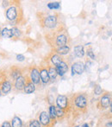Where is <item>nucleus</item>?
Returning a JSON list of instances; mask_svg holds the SVG:
<instances>
[{
    "label": "nucleus",
    "mask_w": 112,
    "mask_h": 127,
    "mask_svg": "<svg viewBox=\"0 0 112 127\" xmlns=\"http://www.w3.org/2000/svg\"><path fill=\"white\" fill-rule=\"evenodd\" d=\"M57 33L56 34H52L50 37H47V42L50 41L51 39H53L54 41L50 44L51 46H54V49L55 48H59V47H63V46H66L68 42L69 37H68V34H67V31L66 30H62L60 27H58L56 28Z\"/></svg>",
    "instance_id": "f257e3e1"
},
{
    "label": "nucleus",
    "mask_w": 112,
    "mask_h": 127,
    "mask_svg": "<svg viewBox=\"0 0 112 127\" xmlns=\"http://www.w3.org/2000/svg\"><path fill=\"white\" fill-rule=\"evenodd\" d=\"M14 88L16 91L19 92V91H23L24 86H25V82H26V77L22 75L20 77H18L17 79H16L14 80Z\"/></svg>",
    "instance_id": "f8f14e48"
},
{
    "label": "nucleus",
    "mask_w": 112,
    "mask_h": 127,
    "mask_svg": "<svg viewBox=\"0 0 112 127\" xmlns=\"http://www.w3.org/2000/svg\"><path fill=\"white\" fill-rule=\"evenodd\" d=\"M81 127H90V126H89V125H88V124H86V123H85V124L83 125V126H81Z\"/></svg>",
    "instance_id": "7c9ffc66"
},
{
    "label": "nucleus",
    "mask_w": 112,
    "mask_h": 127,
    "mask_svg": "<svg viewBox=\"0 0 112 127\" xmlns=\"http://www.w3.org/2000/svg\"><path fill=\"white\" fill-rule=\"evenodd\" d=\"M46 66H47V73H48L49 79L52 80H56L58 74H57L55 67L53 66L51 63H49V62H47V64H46Z\"/></svg>",
    "instance_id": "dca6fc26"
},
{
    "label": "nucleus",
    "mask_w": 112,
    "mask_h": 127,
    "mask_svg": "<svg viewBox=\"0 0 112 127\" xmlns=\"http://www.w3.org/2000/svg\"><path fill=\"white\" fill-rule=\"evenodd\" d=\"M85 63L82 62H75L72 65V75L74 74H82L85 72Z\"/></svg>",
    "instance_id": "1a4fd4ad"
},
{
    "label": "nucleus",
    "mask_w": 112,
    "mask_h": 127,
    "mask_svg": "<svg viewBox=\"0 0 112 127\" xmlns=\"http://www.w3.org/2000/svg\"><path fill=\"white\" fill-rule=\"evenodd\" d=\"M72 102L76 109L79 111H84V112L86 110L88 101H87L86 96L84 94H77L72 95Z\"/></svg>",
    "instance_id": "7ed1b4c3"
},
{
    "label": "nucleus",
    "mask_w": 112,
    "mask_h": 127,
    "mask_svg": "<svg viewBox=\"0 0 112 127\" xmlns=\"http://www.w3.org/2000/svg\"><path fill=\"white\" fill-rule=\"evenodd\" d=\"M28 78L29 80L33 82L35 85H38L41 82L40 74H39V70L37 67H31L29 68V74H28Z\"/></svg>",
    "instance_id": "6e6552de"
},
{
    "label": "nucleus",
    "mask_w": 112,
    "mask_h": 127,
    "mask_svg": "<svg viewBox=\"0 0 112 127\" xmlns=\"http://www.w3.org/2000/svg\"><path fill=\"white\" fill-rule=\"evenodd\" d=\"M28 127H42V126L37 119H32L28 123Z\"/></svg>",
    "instance_id": "a878e982"
},
{
    "label": "nucleus",
    "mask_w": 112,
    "mask_h": 127,
    "mask_svg": "<svg viewBox=\"0 0 112 127\" xmlns=\"http://www.w3.org/2000/svg\"><path fill=\"white\" fill-rule=\"evenodd\" d=\"M49 61H50V63L52 65H54V67L62 62L64 61V59L62 58V56L57 55V54H51L50 57H49Z\"/></svg>",
    "instance_id": "f3484780"
},
{
    "label": "nucleus",
    "mask_w": 112,
    "mask_h": 127,
    "mask_svg": "<svg viewBox=\"0 0 112 127\" xmlns=\"http://www.w3.org/2000/svg\"><path fill=\"white\" fill-rule=\"evenodd\" d=\"M55 69H56V72L58 75L64 76L66 74V73H67L69 69L68 63H67L66 61H63V62H60L59 65L55 66Z\"/></svg>",
    "instance_id": "ddd939ff"
},
{
    "label": "nucleus",
    "mask_w": 112,
    "mask_h": 127,
    "mask_svg": "<svg viewBox=\"0 0 112 127\" xmlns=\"http://www.w3.org/2000/svg\"><path fill=\"white\" fill-rule=\"evenodd\" d=\"M11 30H12V35H13V37H17V38H18V37L21 36V31L17 27H13V28L11 29Z\"/></svg>",
    "instance_id": "393cba45"
},
{
    "label": "nucleus",
    "mask_w": 112,
    "mask_h": 127,
    "mask_svg": "<svg viewBox=\"0 0 112 127\" xmlns=\"http://www.w3.org/2000/svg\"><path fill=\"white\" fill-rule=\"evenodd\" d=\"M56 105L58 108L65 111V112H67L69 109V107H71L69 98H67V96H65V95H59L58 97H57Z\"/></svg>",
    "instance_id": "39448f33"
},
{
    "label": "nucleus",
    "mask_w": 112,
    "mask_h": 127,
    "mask_svg": "<svg viewBox=\"0 0 112 127\" xmlns=\"http://www.w3.org/2000/svg\"><path fill=\"white\" fill-rule=\"evenodd\" d=\"M39 122L42 127H54V121L50 119L47 112H42L39 116Z\"/></svg>",
    "instance_id": "423d86ee"
},
{
    "label": "nucleus",
    "mask_w": 112,
    "mask_h": 127,
    "mask_svg": "<svg viewBox=\"0 0 112 127\" xmlns=\"http://www.w3.org/2000/svg\"><path fill=\"white\" fill-rule=\"evenodd\" d=\"M6 17L10 21H15L17 18V9L15 6H10L6 10Z\"/></svg>",
    "instance_id": "2eb2a0df"
},
{
    "label": "nucleus",
    "mask_w": 112,
    "mask_h": 127,
    "mask_svg": "<svg viewBox=\"0 0 112 127\" xmlns=\"http://www.w3.org/2000/svg\"><path fill=\"white\" fill-rule=\"evenodd\" d=\"M1 31H2V30H1V28H0V35H1Z\"/></svg>",
    "instance_id": "473e14b6"
},
{
    "label": "nucleus",
    "mask_w": 112,
    "mask_h": 127,
    "mask_svg": "<svg viewBox=\"0 0 112 127\" xmlns=\"http://www.w3.org/2000/svg\"><path fill=\"white\" fill-rule=\"evenodd\" d=\"M70 46L69 45H66L63 46V47H59V48H55L54 49V52H55V54L59 55H68L69 52H70Z\"/></svg>",
    "instance_id": "a211bd4d"
},
{
    "label": "nucleus",
    "mask_w": 112,
    "mask_h": 127,
    "mask_svg": "<svg viewBox=\"0 0 112 127\" xmlns=\"http://www.w3.org/2000/svg\"><path fill=\"white\" fill-rule=\"evenodd\" d=\"M12 88V82L8 74H0V89L2 94H8Z\"/></svg>",
    "instance_id": "20e7f679"
},
{
    "label": "nucleus",
    "mask_w": 112,
    "mask_h": 127,
    "mask_svg": "<svg viewBox=\"0 0 112 127\" xmlns=\"http://www.w3.org/2000/svg\"><path fill=\"white\" fill-rule=\"evenodd\" d=\"M2 95V92H1V89H0V96Z\"/></svg>",
    "instance_id": "2f4dec72"
},
{
    "label": "nucleus",
    "mask_w": 112,
    "mask_h": 127,
    "mask_svg": "<svg viewBox=\"0 0 112 127\" xmlns=\"http://www.w3.org/2000/svg\"><path fill=\"white\" fill-rule=\"evenodd\" d=\"M35 89H36L35 85L29 80L28 76H26V82H25V86H24V88H23V92L27 94H29L35 92Z\"/></svg>",
    "instance_id": "4468645a"
},
{
    "label": "nucleus",
    "mask_w": 112,
    "mask_h": 127,
    "mask_svg": "<svg viewBox=\"0 0 112 127\" xmlns=\"http://www.w3.org/2000/svg\"><path fill=\"white\" fill-rule=\"evenodd\" d=\"M39 70V74H40V78H41V81L43 84H47L49 82L50 79L48 76V73H47V66L43 65V64H41V66L38 68Z\"/></svg>",
    "instance_id": "9d476101"
},
{
    "label": "nucleus",
    "mask_w": 112,
    "mask_h": 127,
    "mask_svg": "<svg viewBox=\"0 0 112 127\" xmlns=\"http://www.w3.org/2000/svg\"><path fill=\"white\" fill-rule=\"evenodd\" d=\"M48 115L50 117V119L53 121L55 122L57 118H56V106L54 105H51L49 106V112H48Z\"/></svg>",
    "instance_id": "412c9836"
},
{
    "label": "nucleus",
    "mask_w": 112,
    "mask_h": 127,
    "mask_svg": "<svg viewBox=\"0 0 112 127\" xmlns=\"http://www.w3.org/2000/svg\"><path fill=\"white\" fill-rule=\"evenodd\" d=\"M8 75L11 80H15L16 79H17L18 77L22 75V70L20 68V67L13 66V67H10Z\"/></svg>",
    "instance_id": "9b49d317"
},
{
    "label": "nucleus",
    "mask_w": 112,
    "mask_h": 127,
    "mask_svg": "<svg viewBox=\"0 0 112 127\" xmlns=\"http://www.w3.org/2000/svg\"><path fill=\"white\" fill-rule=\"evenodd\" d=\"M74 127H79V126H74Z\"/></svg>",
    "instance_id": "72a5a7b5"
},
{
    "label": "nucleus",
    "mask_w": 112,
    "mask_h": 127,
    "mask_svg": "<svg viewBox=\"0 0 112 127\" xmlns=\"http://www.w3.org/2000/svg\"><path fill=\"white\" fill-rule=\"evenodd\" d=\"M0 127H11V125H10V123L9 121H4Z\"/></svg>",
    "instance_id": "c756f323"
},
{
    "label": "nucleus",
    "mask_w": 112,
    "mask_h": 127,
    "mask_svg": "<svg viewBox=\"0 0 112 127\" xmlns=\"http://www.w3.org/2000/svg\"><path fill=\"white\" fill-rule=\"evenodd\" d=\"M86 55H87V56H88L89 58L91 59V60H95V59H96L95 54H94V52H93V50H92L91 48H89V49H87Z\"/></svg>",
    "instance_id": "bb28decb"
},
{
    "label": "nucleus",
    "mask_w": 112,
    "mask_h": 127,
    "mask_svg": "<svg viewBox=\"0 0 112 127\" xmlns=\"http://www.w3.org/2000/svg\"><path fill=\"white\" fill-rule=\"evenodd\" d=\"M65 116H66V112H65V111H63V110H61V109L56 107V118L62 119L64 117H65Z\"/></svg>",
    "instance_id": "b1692460"
},
{
    "label": "nucleus",
    "mask_w": 112,
    "mask_h": 127,
    "mask_svg": "<svg viewBox=\"0 0 112 127\" xmlns=\"http://www.w3.org/2000/svg\"><path fill=\"white\" fill-rule=\"evenodd\" d=\"M47 8L49 10H60V3L59 2H52V3H47Z\"/></svg>",
    "instance_id": "5701e85b"
},
{
    "label": "nucleus",
    "mask_w": 112,
    "mask_h": 127,
    "mask_svg": "<svg viewBox=\"0 0 112 127\" xmlns=\"http://www.w3.org/2000/svg\"><path fill=\"white\" fill-rule=\"evenodd\" d=\"M103 92H104V90H103L100 86L99 85L95 86V87H94V94H95L96 95H101V94H103Z\"/></svg>",
    "instance_id": "cd10ccee"
},
{
    "label": "nucleus",
    "mask_w": 112,
    "mask_h": 127,
    "mask_svg": "<svg viewBox=\"0 0 112 127\" xmlns=\"http://www.w3.org/2000/svg\"><path fill=\"white\" fill-rule=\"evenodd\" d=\"M24 59H25V56L23 55H17V60L19 61V62H23Z\"/></svg>",
    "instance_id": "c85d7f7f"
},
{
    "label": "nucleus",
    "mask_w": 112,
    "mask_h": 127,
    "mask_svg": "<svg viewBox=\"0 0 112 127\" xmlns=\"http://www.w3.org/2000/svg\"><path fill=\"white\" fill-rule=\"evenodd\" d=\"M1 35L3 37V38H11V37H13L11 29L3 28L1 31Z\"/></svg>",
    "instance_id": "4be33fe9"
},
{
    "label": "nucleus",
    "mask_w": 112,
    "mask_h": 127,
    "mask_svg": "<svg viewBox=\"0 0 112 127\" xmlns=\"http://www.w3.org/2000/svg\"><path fill=\"white\" fill-rule=\"evenodd\" d=\"M74 51V55L75 56H77L78 58H83L85 56V49H84V46L82 45H77L74 47L73 49Z\"/></svg>",
    "instance_id": "6ab92c4d"
},
{
    "label": "nucleus",
    "mask_w": 112,
    "mask_h": 127,
    "mask_svg": "<svg viewBox=\"0 0 112 127\" xmlns=\"http://www.w3.org/2000/svg\"><path fill=\"white\" fill-rule=\"evenodd\" d=\"M10 125H11V127H22L23 123H22V119H21L20 118L17 117V116H15V117L12 119Z\"/></svg>",
    "instance_id": "aec40b11"
},
{
    "label": "nucleus",
    "mask_w": 112,
    "mask_h": 127,
    "mask_svg": "<svg viewBox=\"0 0 112 127\" xmlns=\"http://www.w3.org/2000/svg\"><path fill=\"white\" fill-rule=\"evenodd\" d=\"M40 24L42 27L46 29H54L57 26V23H58V17L57 15H44L42 17H40Z\"/></svg>",
    "instance_id": "f03ea898"
},
{
    "label": "nucleus",
    "mask_w": 112,
    "mask_h": 127,
    "mask_svg": "<svg viewBox=\"0 0 112 127\" xmlns=\"http://www.w3.org/2000/svg\"><path fill=\"white\" fill-rule=\"evenodd\" d=\"M97 106L100 109H107L109 107H111V93H106L103 94L99 100Z\"/></svg>",
    "instance_id": "0eeeda50"
}]
</instances>
